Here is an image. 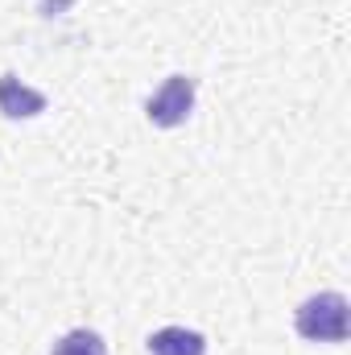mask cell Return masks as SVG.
I'll use <instances>...</instances> for the list:
<instances>
[{"instance_id":"cell-1","label":"cell","mask_w":351,"mask_h":355,"mask_svg":"<svg viewBox=\"0 0 351 355\" xmlns=\"http://www.w3.org/2000/svg\"><path fill=\"white\" fill-rule=\"evenodd\" d=\"M293 331L306 343H343L348 339V297L335 289L310 293L293 310Z\"/></svg>"},{"instance_id":"cell-2","label":"cell","mask_w":351,"mask_h":355,"mask_svg":"<svg viewBox=\"0 0 351 355\" xmlns=\"http://www.w3.org/2000/svg\"><path fill=\"white\" fill-rule=\"evenodd\" d=\"M194 79L190 75H170L162 87L149 95V103H145V116H149V124L153 128H178V124H186L190 120V112H194Z\"/></svg>"},{"instance_id":"cell-3","label":"cell","mask_w":351,"mask_h":355,"mask_svg":"<svg viewBox=\"0 0 351 355\" xmlns=\"http://www.w3.org/2000/svg\"><path fill=\"white\" fill-rule=\"evenodd\" d=\"M46 112V95L21 83L17 75H0V116L4 120H33Z\"/></svg>"},{"instance_id":"cell-4","label":"cell","mask_w":351,"mask_h":355,"mask_svg":"<svg viewBox=\"0 0 351 355\" xmlns=\"http://www.w3.org/2000/svg\"><path fill=\"white\" fill-rule=\"evenodd\" d=\"M149 355H207V335L190 327H162L145 339Z\"/></svg>"},{"instance_id":"cell-5","label":"cell","mask_w":351,"mask_h":355,"mask_svg":"<svg viewBox=\"0 0 351 355\" xmlns=\"http://www.w3.org/2000/svg\"><path fill=\"white\" fill-rule=\"evenodd\" d=\"M50 355H108V343H103L99 331L79 327V331H67V335L54 343V352Z\"/></svg>"}]
</instances>
